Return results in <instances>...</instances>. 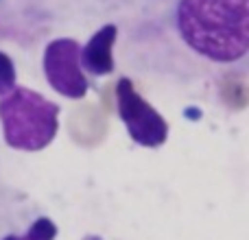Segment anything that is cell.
<instances>
[{
	"instance_id": "1",
	"label": "cell",
	"mask_w": 249,
	"mask_h": 240,
	"mask_svg": "<svg viewBox=\"0 0 249 240\" xmlns=\"http://www.w3.org/2000/svg\"><path fill=\"white\" fill-rule=\"evenodd\" d=\"M116 46L127 68L160 81L249 79V0H138Z\"/></svg>"
},
{
	"instance_id": "2",
	"label": "cell",
	"mask_w": 249,
	"mask_h": 240,
	"mask_svg": "<svg viewBox=\"0 0 249 240\" xmlns=\"http://www.w3.org/2000/svg\"><path fill=\"white\" fill-rule=\"evenodd\" d=\"M4 142L18 151H42L59 131V105L46 96L16 86L0 96Z\"/></svg>"
},
{
	"instance_id": "3",
	"label": "cell",
	"mask_w": 249,
	"mask_h": 240,
	"mask_svg": "<svg viewBox=\"0 0 249 240\" xmlns=\"http://www.w3.org/2000/svg\"><path fill=\"white\" fill-rule=\"evenodd\" d=\"M116 105L124 129L131 142L142 149H160L168 140V124L162 114L140 96L129 77H121L116 83Z\"/></svg>"
},
{
	"instance_id": "4",
	"label": "cell",
	"mask_w": 249,
	"mask_h": 240,
	"mask_svg": "<svg viewBox=\"0 0 249 240\" xmlns=\"http://www.w3.org/2000/svg\"><path fill=\"white\" fill-rule=\"evenodd\" d=\"M42 66L51 87L66 99L77 101L90 92V79L81 68V44L77 39H53L44 51Z\"/></svg>"
},
{
	"instance_id": "5",
	"label": "cell",
	"mask_w": 249,
	"mask_h": 240,
	"mask_svg": "<svg viewBox=\"0 0 249 240\" xmlns=\"http://www.w3.org/2000/svg\"><path fill=\"white\" fill-rule=\"evenodd\" d=\"M118 24H105L90 37L86 46H81V68L92 77H107L116 68L114 46L118 39Z\"/></svg>"
},
{
	"instance_id": "6",
	"label": "cell",
	"mask_w": 249,
	"mask_h": 240,
	"mask_svg": "<svg viewBox=\"0 0 249 240\" xmlns=\"http://www.w3.org/2000/svg\"><path fill=\"white\" fill-rule=\"evenodd\" d=\"M55 236H57V225L53 223L51 219L42 216V219H37L33 225H31L29 232H26L24 236L11 234V236L2 238V240H55Z\"/></svg>"
},
{
	"instance_id": "7",
	"label": "cell",
	"mask_w": 249,
	"mask_h": 240,
	"mask_svg": "<svg viewBox=\"0 0 249 240\" xmlns=\"http://www.w3.org/2000/svg\"><path fill=\"white\" fill-rule=\"evenodd\" d=\"M16 87V64L9 55L0 51V96Z\"/></svg>"
}]
</instances>
